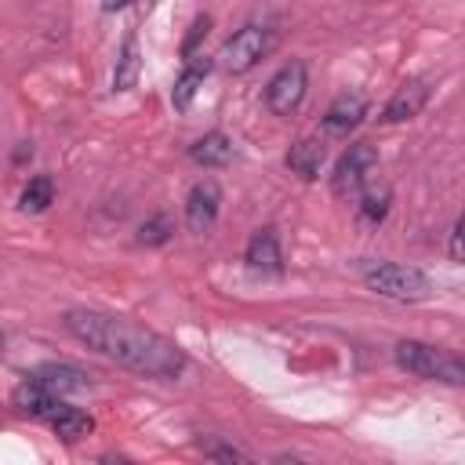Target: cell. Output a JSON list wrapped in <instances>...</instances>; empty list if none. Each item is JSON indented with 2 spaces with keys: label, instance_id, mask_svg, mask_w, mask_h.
I'll return each instance as SVG.
<instances>
[{
  "label": "cell",
  "instance_id": "9c48e42d",
  "mask_svg": "<svg viewBox=\"0 0 465 465\" xmlns=\"http://www.w3.org/2000/svg\"><path fill=\"white\" fill-rule=\"evenodd\" d=\"M425 102H429V80H407V84L389 98V105H385L381 120H385V124L411 120V116H418V113H421V105H425Z\"/></svg>",
  "mask_w": 465,
  "mask_h": 465
},
{
  "label": "cell",
  "instance_id": "9a60e30c",
  "mask_svg": "<svg viewBox=\"0 0 465 465\" xmlns=\"http://www.w3.org/2000/svg\"><path fill=\"white\" fill-rule=\"evenodd\" d=\"M15 403H18V411H25V414H33V418H51V411L62 403L54 392H47L44 385H36V381H22L18 385V392H15Z\"/></svg>",
  "mask_w": 465,
  "mask_h": 465
},
{
  "label": "cell",
  "instance_id": "3957f363",
  "mask_svg": "<svg viewBox=\"0 0 465 465\" xmlns=\"http://www.w3.org/2000/svg\"><path fill=\"white\" fill-rule=\"evenodd\" d=\"M363 283H367L374 294L396 298V302H421V298H429V291H432V283H429V276H425L421 269H414V265H392V262L371 265V269L363 272Z\"/></svg>",
  "mask_w": 465,
  "mask_h": 465
},
{
  "label": "cell",
  "instance_id": "44dd1931",
  "mask_svg": "<svg viewBox=\"0 0 465 465\" xmlns=\"http://www.w3.org/2000/svg\"><path fill=\"white\" fill-rule=\"evenodd\" d=\"M207 29H211V18H207V15H200V18L189 25V36H185V44H182V54H185V58L196 54V44L207 36Z\"/></svg>",
  "mask_w": 465,
  "mask_h": 465
},
{
  "label": "cell",
  "instance_id": "ba28073f",
  "mask_svg": "<svg viewBox=\"0 0 465 465\" xmlns=\"http://www.w3.org/2000/svg\"><path fill=\"white\" fill-rule=\"evenodd\" d=\"M363 116H367V98L360 91H341L331 102V109L323 113V131L327 134H349Z\"/></svg>",
  "mask_w": 465,
  "mask_h": 465
},
{
  "label": "cell",
  "instance_id": "7a4b0ae2",
  "mask_svg": "<svg viewBox=\"0 0 465 465\" xmlns=\"http://www.w3.org/2000/svg\"><path fill=\"white\" fill-rule=\"evenodd\" d=\"M396 363L414 378H440L447 385H461L465 381L461 360L450 356V352H440V349H432L425 341H400L396 345Z\"/></svg>",
  "mask_w": 465,
  "mask_h": 465
},
{
  "label": "cell",
  "instance_id": "8992f818",
  "mask_svg": "<svg viewBox=\"0 0 465 465\" xmlns=\"http://www.w3.org/2000/svg\"><path fill=\"white\" fill-rule=\"evenodd\" d=\"M305 87H309V73H305V62H287L265 87V105L269 113L276 116H291L302 98H305Z\"/></svg>",
  "mask_w": 465,
  "mask_h": 465
},
{
  "label": "cell",
  "instance_id": "8fae6325",
  "mask_svg": "<svg viewBox=\"0 0 465 465\" xmlns=\"http://www.w3.org/2000/svg\"><path fill=\"white\" fill-rule=\"evenodd\" d=\"M207 73H211V62H207L203 54H189V58H185V69L178 73V80H174V87H171L174 109H189V102L196 98V91H200V84H203Z\"/></svg>",
  "mask_w": 465,
  "mask_h": 465
},
{
  "label": "cell",
  "instance_id": "6da1fadb",
  "mask_svg": "<svg viewBox=\"0 0 465 465\" xmlns=\"http://www.w3.org/2000/svg\"><path fill=\"white\" fill-rule=\"evenodd\" d=\"M65 331L73 338H80L87 349L116 360L120 367L153 378V381H174L185 371V352L167 341L163 334L131 323L124 316H109V312H94V309H73L65 312Z\"/></svg>",
  "mask_w": 465,
  "mask_h": 465
},
{
  "label": "cell",
  "instance_id": "ac0fdd59",
  "mask_svg": "<svg viewBox=\"0 0 465 465\" xmlns=\"http://www.w3.org/2000/svg\"><path fill=\"white\" fill-rule=\"evenodd\" d=\"M389 203H392V193H389L385 185H363V189H360V222H363V225L385 222Z\"/></svg>",
  "mask_w": 465,
  "mask_h": 465
},
{
  "label": "cell",
  "instance_id": "4fadbf2b",
  "mask_svg": "<svg viewBox=\"0 0 465 465\" xmlns=\"http://www.w3.org/2000/svg\"><path fill=\"white\" fill-rule=\"evenodd\" d=\"M287 167L294 174H302L305 182L320 178V167H323V142L320 138H298L287 153Z\"/></svg>",
  "mask_w": 465,
  "mask_h": 465
},
{
  "label": "cell",
  "instance_id": "ffe728a7",
  "mask_svg": "<svg viewBox=\"0 0 465 465\" xmlns=\"http://www.w3.org/2000/svg\"><path fill=\"white\" fill-rule=\"evenodd\" d=\"M171 232H174V222H171L167 214H153L149 222H142L138 240H142V243H149V247H160V243H167V240H171Z\"/></svg>",
  "mask_w": 465,
  "mask_h": 465
},
{
  "label": "cell",
  "instance_id": "e0dca14e",
  "mask_svg": "<svg viewBox=\"0 0 465 465\" xmlns=\"http://www.w3.org/2000/svg\"><path fill=\"white\" fill-rule=\"evenodd\" d=\"M138 69H142V54H138V40L127 36L124 47H120V58H116V69H113V91H131L134 80H138Z\"/></svg>",
  "mask_w": 465,
  "mask_h": 465
},
{
  "label": "cell",
  "instance_id": "52a82bcc",
  "mask_svg": "<svg viewBox=\"0 0 465 465\" xmlns=\"http://www.w3.org/2000/svg\"><path fill=\"white\" fill-rule=\"evenodd\" d=\"M218 207H222V189L214 178H203L189 189V200H185V225L193 232H207L218 218Z\"/></svg>",
  "mask_w": 465,
  "mask_h": 465
},
{
  "label": "cell",
  "instance_id": "7402d4cb",
  "mask_svg": "<svg viewBox=\"0 0 465 465\" xmlns=\"http://www.w3.org/2000/svg\"><path fill=\"white\" fill-rule=\"evenodd\" d=\"M203 454H207V458H214V461H251L243 450L225 447V443H203Z\"/></svg>",
  "mask_w": 465,
  "mask_h": 465
},
{
  "label": "cell",
  "instance_id": "5bb4252c",
  "mask_svg": "<svg viewBox=\"0 0 465 465\" xmlns=\"http://www.w3.org/2000/svg\"><path fill=\"white\" fill-rule=\"evenodd\" d=\"M189 156H193V163H200V167H222V163L232 160V142H229L222 131H211V134H203V138H196V142L189 145Z\"/></svg>",
  "mask_w": 465,
  "mask_h": 465
},
{
  "label": "cell",
  "instance_id": "cb8c5ba5",
  "mask_svg": "<svg viewBox=\"0 0 465 465\" xmlns=\"http://www.w3.org/2000/svg\"><path fill=\"white\" fill-rule=\"evenodd\" d=\"M131 0H105V11H116V7H127Z\"/></svg>",
  "mask_w": 465,
  "mask_h": 465
},
{
  "label": "cell",
  "instance_id": "d6986e66",
  "mask_svg": "<svg viewBox=\"0 0 465 465\" xmlns=\"http://www.w3.org/2000/svg\"><path fill=\"white\" fill-rule=\"evenodd\" d=\"M51 200H54V182H51L47 174H36V178H29V185L22 189L18 207H22L25 214H40V211L51 207Z\"/></svg>",
  "mask_w": 465,
  "mask_h": 465
},
{
  "label": "cell",
  "instance_id": "277c9868",
  "mask_svg": "<svg viewBox=\"0 0 465 465\" xmlns=\"http://www.w3.org/2000/svg\"><path fill=\"white\" fill-rule=\"evenodd\" d=\"M374 171H378V153H374V145H371V142H352V145L341 153V160L334 163L331 189H334L338 196L360 193V189L371 182Z\"/></svg>",
  "mask_w": 465,
  "mask_h": 465
},
{
  "label": "cell",
  "instance_id": "2e32d148",
  "mask_svg": "<svg viewBox=\"0 0 465 465\" xmlns=\"http://www.w3.org/2000/svg\"><path fill=\"white\" fill-rule=\"evenodd\" d=\"M47 421H51V429H54L62 440H69V443H73V440H80V436H87V432L94 429V421H91L80 407H65V403H58V407L51 411V418H47Z\"/></svg>",
  "mask_w": 465,
  "mask_h": 465
},
{
  "label": "cell",
  "instance_id": "603a6c76",
  "mask_svg": "<svg viewBox=\"0 0 465 465\" xmlns=\"http://www.w3.org/2000/svg\"><path fill=\"white\" fill-rule=\"evenodd\" d=\"M450 258L461 262V222H454V229H450Z\"/></svg>",
  "mask_w": 465,
  "mask_h": 465
},
{
  "label": "cell",
  "instance_id": "5b68a950",
  "mask_svg": "<svg viewBox=\"0 0 465 465\" xmlns=\"http://www.w3.org/2000/svg\"><path fill=\"white\" fill-rule=\"evenodd\" d=\"M269 47H272L269 29H262V25H243L240 33H232V36L225 40V47L218 51V62H222L225 73H247L251 65H258V62L265 58Z\"/></svg>",
  "mask_w": 465,
  "mask_h": 465
},
{
  "label": "cell",
  "instance_id": "7c38bea8",
  "mask_svg": "<svg viewBox=\"0 0 465 465\" xmlns=\"http://www.w3.org/2000/svg\"><path fill=\"white\" fill-rule=\"evenodd\" d=\"M247 265L254 272H280L283 269V254H280V240L272 229H258L247 243Z\"/></svg>",
  "mask_w": 465,
  "mask_h": 465
},
{
  "label": "cell",
  "instance_id": "30bf717a",
  "mask_svg": "<svg viewBox=\"0 0 465 465\" xmlns=\"http://www.w3.org/2000/svg\"><path fill=\"white\" fill-rule=\"evenodd\" d=\"M29 381L44 385V389L54 392V396L87 389V374H84L80 367H69V363H44V367H36V371L29 374Z\"/></svg>",
  "mask_w": 465,
  "mask_h": 465
}]
</instances>
